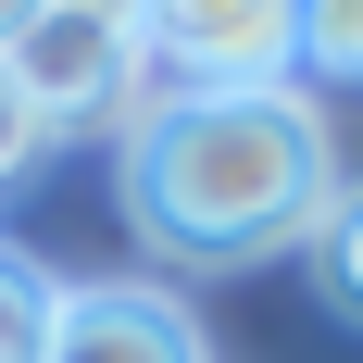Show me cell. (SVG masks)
<instances>
[{
	"instance_id": "6da1fadb",
	"label": "cell",
	"mask_w": 363,
	"mask_h": 363,
	"mask_svg": "<svg viewBox=\"0 0 363 363\" xmlns=\"http://www.w3.org/2000/svg\"><path fill=\"white\" fill-rule=\"evenodd\" d=\"M338 201V138L313 88H213V101H163L125 138V213L163 263H263L313 238Z\"/></svg>"
},
{
	"instance_id": "7a4b0ae2",
	"label": "cell",
	"mask_w": 363,
	"mask_h": 363,
	"mask_svg": "<svg viewBox=\"0 0 363 363\" xmlns=\"http://www.w3.org/2000/svg\"><path fill=\"white\" fill-rule=\"evenodd\" d=\"M0 63L38 101V125H150L163 88H150V13H13L0 26Z\"/></svg>"
},
{
	"instance_id": "3957f363",
	"label": "cell",
	"mask_w": 363,
	"mask_h": 363,
	"mask_svg": "<svg viewBox=\"0 0 363 363\" xmlns=\"http://www.w3.org/2000/svg\"><path fill=\"white\" fill-rule=\"evenodd\" d=\"M150 88H163V101L289 88V13H263V0H188V13H150Z\"/></svg>"
},
{
	"instance_id": "277c9868",
	"label": "cell",
	"mask_w": 363,
	"mask_h": 363,
	"mask_svg": "<svg viewBox=\"0 0 363 363\" xmlns=\"http://www.w3.org/2000/svg\"><path fill=\"white\" fill-rule=\"evenodd\" d=\"M38 363H201V326L176 289H63Z\"/></svg>"
},
{
	"instance_id": "5b68a950",
	"label": "cell",
	"mask_w": 363,
	"mask_h": 363,
	"mask_svg": "<svg viewBox=\"0 0 363 363\" xmlns=\"http://www.w3.org/2000/svg\"><path fill=\"white\" fill-rule=\"evenodd\" d=\"M326 75V88H363V0H326V13H289V88Z\"/></svg>"
},
{
	"instance_id": "8992f818",
	"label": "cell",
	"mask_w": 363,
	"mask_h": 363,
	"mask_svg": "<svg viewBox=\"0 0 363 363\" xmlns=\"http://www.w3.org/2000/svg\"><path fill=\"white\" fill-rule=\"evenodd\" d=\"M313 289L363 326V188H338L326 213H313Z\"/></svg>"
},
{
	"instance_id": "52a82bcc",
	"label": "cell",
	"mask_w": 363,
	"mask_h": 363,
	"mask_svg": "<svg viewBox=\"0 0 363 363\" xmlns=\"http://www.w3.org/2000/svg\"><path fill=\"white\" fill-rule=\"evenodd\" d=\"M38 150H50V125H38V101H26V88H13V63H0V188L26 176Z\"/></svg>"
}]
</instances>
